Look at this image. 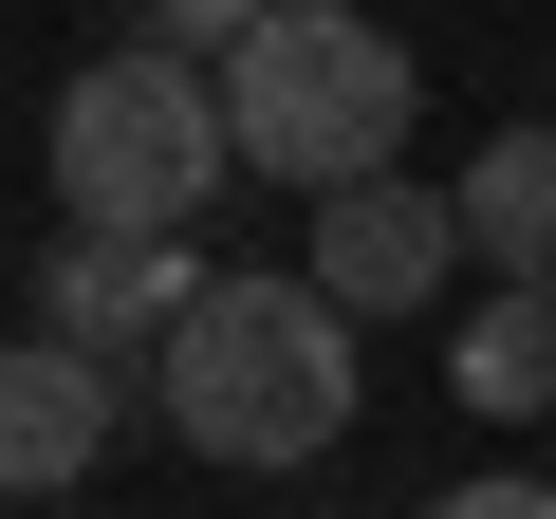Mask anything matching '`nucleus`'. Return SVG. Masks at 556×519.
Masks as SVG:
<instances>
[{
	"label": "nucleus",
	"instance_id": "423d86ee",
	"mask_svg": "<svg viewBox=\"0 0 556 519\" xmlns=\"http://www.w3.org/2000/svg\"><path fill=\"white\" fill-rule=\"evenodd\" d=\"M93 445H112V371L56 353V334H0V501L93 482Z\"/></svg>",
	"mask_w": 556,
	"mask_h": 519
},
{
	"label": "nucleus",
	"instance_id": "f03ea898",
	"mask_svg": "<svg viewBox=\"0 0 556 519\" xmlns=\"http://www.w3.org/2000/svg\"><path fill=\"white\" fill-rule=\"evenodd\" d=\"M149 390H167V427L204 464H316V445H353V316L316 279H223L167 334Z\"/></svg>",
	"mask_w": 556,
	"mask_h": 519
},
{
	"label": "nucleus",
	"instance_id": "6e6552de",
	"mask_svg": "<svg viewBox=\"0 0 556 519\" xmlns=\"http://www.w3.org/2000/svg\"><path fill=\"white\" fill-rule=\"evenodd\" d=\"M445 390L482 427H556V279H501L464 334H445Z\"/></svg>",
	"mask_w": 556,
	"mask_h": 519
},
{
	"label": "nucleus",
	"instance_id": "f257e3e1",
	"mask_svg": "<svg viewBox=\"0 0 556 519\" xmlns=\"http://www.w3.org/2000/svg\"><path fill=\"white\" fill-rule=\"evenodd\" d=\"M38 167H56V241H186L241 186V130H223V75H186V56L130 38V56H93L56 93Z\"/></svg>",
	"mask_w": 556,
	"mask_h": 519
},
{
	"label": "nucleus",
	"instance_id": "1a4fd4ad",
	"mask_svg": "<svg viewBox=\"0 0 556 519\" xmlns=\"http://www.w3.org/2000/svg\"><path fill=\"white\" fill-rule=\"evenodd\" d=\"M427 519H556V482H445Z\"/></svg>",
	"mask_w": 556,
	"mask_h": 519
},
{
	"label": "nucleus",
	"instance_id": "20e7f679",
	"mask_svg": "<svg viewBox=\"0 0 556 519\" xmlns=\"http://www.w3.org/2000/svg\"><path fill=\"white\" fill-rule=\"evenodd\" d=\"M204 298H223V279H204L186 241H56V260H38V334L93 353V371H167V334H186Z\"/></svg>",
	"mask_w": 556,
	"mask_h": 519
},
{
	"label": "nucleus",
	"instance_id": "7ed1b4c3",
	"mask_svg": "<svg viewBox=\"0 0 556 519\" xmlns=\"http://www.w3.org/2000/svg\"><path fill=\"white\" fill-rule=\"evenodd\" d=\"M408 93H427V75H408L390 20H353V0H260V38H241V75H223V130H241V167L353 204V186H390Z\"/></svg>",
	"mask_w": 556,
	"mask_h": 519
},
{
	"label": "nucleus",
	"instance_id": "39448f33",
	"mask_svg": "<svg viewBox=\"0 0 556 519\" xmlns=\"http://www.w3.org/2000/svg\"><path fill=\"white\" fill-rule=\"evenodd\" d=\"M445 260H464V204L390 167V186L316 204V260H298V279H316V298H334V316L371 334V316H427V298H445Z\"/></svg>",
	"mask_w": 556,
	"mask_h": 519
},
{
	"label": "nucleus",
	"instance_id": "0eeeda50",
	"mask_svg": "<svg viewBox=\"0 0 556 519\" xmlns=\"http://www.w3.org/2000/svg\"><path fill=\"white\" fill-rule=\"evenodd\" d=\"M445 204H464V260L556 279V112H538V130H482V149L445 167Z\"/></svg>",
	"mask_w": 556,
	"mask_h": 519
},
{
	"label": "nucleus",
	"instance_id": "9d476101",
	"mask_svg": "<svg viewBox=\"0 0 556 519\" xmlns=\"http://www.w3.org/2000/svg\"><path fill=\"white\" fill-rule=\"evenodd\" d=\"M0 519H20V501H0Z\"/></svg>",
	"mask_w": 556,
	"mask_h": 519
}]
</instances>
